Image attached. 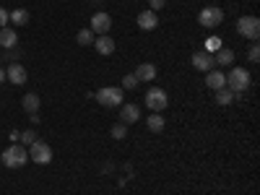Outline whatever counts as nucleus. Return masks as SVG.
Instances as JSON below:
<instances>
[{
  "instance_id": "f257e3e1",
  "label": "nucleus",
  "mask_w": 260,
  "mask_h": 195,
  "mask_svg": "<svg viewBox=\"0 0 260 195\" xmlns=\"http://www.w3.org/2000/svg\"><path fill=\"white\" fill-rule=\"evenodd\" d=\"M3 164L8 167V169H21L26 161H29V151L24 148V146H18V143H13V146H8L6 151H3Z\"/></svg>"
},
{
  "instance_id": "f03ea898",
  "label": "nucleus",
  "mask_w": 260,
  "mask_h": 195,
  "mask_svg": "<svg viewBox=\"0 0 260 195\" xmlns=\"http://www.w3.org/2000/svg\"><path fill=\"white\" fill-rule=\"evenodd\" d=\"M226 89L232 94H245L250 89V73L245 68H232V73L226 76Z\"/></svg>"
},
{
  "instance_id": "7ed1b4c3",
  "label": "nucleus",
  "mask_w": 260,
  "mask_h": 195,
  "mask_svg": "<svg viewBox=\"0 0 260 195\" xmlns=\"http://www.w3.org/2000/svg\"><path fill=\"white\" fill-rule=\"evenodd\" d=\"M237 31H240V37L255 42L260 37V21L255 16H240L237 18Z\"/></svg>"
},
{
  "instance_id": "20e7f679",
  "label": "nucleus",
  "mask_w": 260,
  "mask_h": 195,
  "mask_svg": "<svg viewBox=\"0 0 260 195\" xmlns=\"http://www.w3.org/2000/svg\"><path fill=\"white\" fill-rule=\"evenodd\" d=\"M224 21V11L221 8H216V6H206L201 13H198V24L203 29H216Z\"/></svg>"
},
{
  "instance_id": "39448f33",
  "label": "nucleus",
  "mask_w": 260,
  "mask_h": 195,
  "mask_svg": "<svg viewBox=\"0 0 260 195\" xmlns=\"http://www.w3.org/2000/svg\"><path fill=\"white\" fill-rule=\"evenodd\" d=\"M94 96H96V102H99L102 107H120V102H122V89H120V86H104V89H99Z\"/></svg>"
},
{
  "instance_id": "423d86ee",
  "label": "nucleus",
  "mask_w": 260,
  "mask_h": 195,
  "mask_svg": "<svg viewBox=\"0 0 260 195\" xmlns=\"http://www.w3.org/2000/svg\"><path fill=\"white\" fill-rule=\"evenodd\" d=\"M29 159L37 161V164H50L52 161V148L45 141H34L31 148H29Z\"/></svg>"
},
{
  "instance_id": "0eeeda50",
  "label": "nucleus",
  "mask_w": 260,
  "mask_h": 195,
  "mask_svg": "<svg viewBox=\"0 0 260 195\" xmlns=\"http://www.w3.org/2000/svg\"><path fill=\"white\" fill-rule=\"evenodd\" d=\"M167 104H169V99H167V91L164 89H148L146 91V107H148L151 112H161Z\"/></svg>"
},
{
  "instance_id": "6e6552de",
  "label": "nucleus",
  "mask_w": 260,
  "mask_h": 195,
  "mask_svg": "<svg viewBox=\"0 0 260 195\" xmlns=\"http://www.w3.org/2000/svg\"><path fill=\"white\" fill-rule=\"evenodd\" d=\"M94 34H107L112 29V18H110V13H104V11H99V13H94L91 16V26H89Z\"/></svg>"
},
{
  "instance_id": "1a4fd4ad",
  "label": "nucleus",
  "mask_w": 260,
  "mask_h": 195,
  "mask_svg": "<svg viewBox=\"0 0 260 195\" xmlns=\"http://www.w3.org/2000/svg\"><path fill=\"white\" fill-rule=\"evenodd\" d=\"M213 65H216V62H213V55H211V52H206V50L192 55V68H198V71L208 73V71H213Z\"/></svg>"
},
{
  "instance_id": "9d476101",
  "label": "nucleus",
  "mask_w": 260,
  "mask_h": 195,
  "mask_svg": "<svg viewBox=\"0 0 260 195\" xmlns=\"http://www.w3.org/2000/svg\"><path fill=\"white\" fill-rule=\"evenodd\" d=\"M6 81H11L13 86H24V83H26V71H24V65L11 62V68L6 71Z\"/></svg>"
},
{
  "instance_id": "9b49d317",
  "label": "nucleus",
  "mask_w": 260,
  "mask_h": 195,
  "mask_svg": "<svg viewBox=\"0 0 260 195\" xmlns=\"http://www.w3.org/2000/svg\"><path fill=\"white\" fill-rule=\"evenodd\" d=\"M120 120L125 125H133L141 120V107L138 104H122V110H120Z\"/></svg>"
},
{
  "instance_id": "f8f14e48",
  "label": "nucleus",
  "mask_w": 260,
  "mask_h": 195,
  "mask_svg": "<svg viewBox=\"0 0 260 195\" xmlns=\"http://www.w3.org/2000/svg\"><path fill=\"white\" fill-rule=\"evenodd\" d=\"M138 26H141L143 31H154V29L159 26V16H156L154 11H141V16H138Z\"/></svg>"
},
{
  "instance_id": "ddd939ff",
  "label": "nucleus",
  "mask_w": 260,
  "mask_h": 195,
  "mask_svg": "<svg viewBox=\"0 0 260 195\" xmlns=\"http://www.w3.org/2000/svg\"><path fill=\"white\" fill-rule=\"evenodd\" d=\"M94 47H96V52H99V55H112L117 45H115V39H112V37L99 34V37L94 39Z\"/></svg>"
},
{
  "instance_id": "4468645a",
  "label": "nucleus",
  "mask_w": 260,
  "mask_h": 195,
  "mask_svg": "<svg viewBox=\"0 0 260 195\" xmlns=\"http://www.w3.org/2000/svg\"><path fill=\"white\" fill-rule=\"evenodd\" d=\"M133 76H136L138 81H154V78H156V65H154V62H141Z\"/></svg>"
},
{
  "instance_id": "2eb2a0df",
  "label": "nucleus",
  "mask_w": 260,
  "mask_h": 195,
  "mask_svg": "<svg viewBox=\"0 0 260 195\" xmlns=\"http://www.w3.org/2000/svg\"><path fill=\"white\" fill-rule=\"evenodd\" d=\"M206 86H208V89H224V86H226V76L221 73V71H208L206 73Z\"/></svg>"
},
{
  "instance_id": "dca6fc26",
  "label": "nucleus",
  "mask_w": 260,
  "mask_h": 195,
  "mask_svg": "<svg viewBox=\"0 0 260 195\" xmlns=\"http://www.w3.org/2000/svg\"><path fill=\"white\" fill-rule=\"evenodd\" d=\"M16 42H18V37H16V31H13L11 26H3V29H0V47L13 50Z\"/></svg>"
},
{
  "instance_id": "f3484780",
  "label": "nucleus",
  "mask_w": 260,
  "mask_h": 195,
  "mask_svg": "<svg viewBox=\"0 0 260 195\" xmlns=\"http://www.w3.org/2000/svg\"><path fill=\"white\" fill-rule=\"evenodd\" d=\"M8 21H11L13 26H26L29 24V11L26 8H16V11L8 13Z\"/></svg>"
},
{
  "instance_id": "a211bd4d",
  "label": "nucleus",
  "mask_w": 260,
  "mask_h": 195,
  "mask_svg": "<svg viewBox=\"0 0 260 195\" xmlns=\"http://www.w3.org/2000/svg\"><path fill=\"white\" fill-rule=\"evenodd\" d=\"M213 62H216V65H232V62H234V52H232L229 47L216 50V55H213Z\"/></svg>"
},
{
  "instance_id": "6ab92c4d",
  "label": "nucleus",
  "mask_w": 260,
  "mask_h": 195,
  "mask_svg": "<svg viewBox=\"0 0 260 195\" xmlns=\"http://www.w3.org/2000/svg\"><path fill=\"white\" fill-rule=\"evenodd\" d=\"M21 104H24V110H26L29 115H37L42 102H39V96H37V94H26L24 99H21Z\"/></svg>"
},
{
  "instance_id": "aec40b11",
  "label": "nucleus",
  "mask_w": 260,
  "mask_h": 195,
  "mask_svg": "<svg viewBox=\"0 0 260 195\" xmlns=\"http://www.w3.org/2000/svg\"><path fill=\"white\" fill-rule=\"evenodd\" d=\"M146 125H148L151 133H161V130H164V117H161V112H154L151 117H146Z\"/></svg>"
},
{
  "instance_id": "412c9836",
  "label": "nucleus",
  "mask_w": 260,
  "mask_h": 195,
  "mask_svg": "<svg viewBox=\"0 0 260 195\" xmlns=\"http://www.w3.org/2000/svg\"><path fill=\"white\" fill-rule=\"evenodd\" d=\"M234 99H237V94H232V91L226 89V86H224V89H216V104L226 107V104H232Z\"/></svg>"
},
{
  "instance_id": "4be33fe9",
  "label": "nucleus",
  "mask_w": 260,
  "mask_h": 195,
  "mask_svg": "<svg viewBox=\"0 0 260 195\" xmlns=\"http://www.w3.org/2000/svg\"><path fill=\"white\" fill-rule=\"evenodd\" d=\"M76 39H78V45H94V31L91 29H81Z\"/></svg>"
},
{
  "instance_id": "5701e85b",
  "label": "nucleus",
  "mask_w": 260,
  "mask_h": 195,
  "mask_svg": "<svg viewBox=\"0 0 260 195\" xmlns=\"http://www.w3.org/2000/svg\"><path fill=\"white\" fill-rule=\"evenodd\" d=\"M138 86V78L133 76V73H127V76H122V91H133Z\"/></svg>"
},
{
  "instance_id": "b1692460",
  "label": "nucleus",
  "mask_w": 260,
  "mask_h": 195,
  "mask_svg": "<svg viewBox=\"0 0 260 195\" xmlns=\"http://www.w3.org/2000/svg\"><path fill=\"white\" fill-rule=\"evenodd\" d=\"M125 136H127V125H125V122L112 125V138H115V141H122Z\"/></svg>"
},
{
  "instance_id": "393cba45",
  "label": "nucleus",
  "mask_w": 260,
  "mask_h": 195,
  "mask_svg": "<svg viewBox=\"0 0 260 195\" xmlns=\"http://www.w3.org/2000/svg\"><path fill=\"white\" fill-rule=\"evenodd\" d=\"M247 60H250V62H257V60H260V47H257V45H252V47L247 50Z\"/></svg>"
},
{
  "instance_id": "a878e982",
  "label": "nucleus",
  "mask_w": 260,
  "mask_h": 195,
  "mask_svg": "<svg viewBox=\"0 0 260 195\" xmlns=\"http://www.w3.org/2000/svg\"><path fill=\"white\" fill-rule=\"evenodd\" d=\"M21 141H24V143H34L37 141V133H34V130H24V133H21Z\"/></svg>"
},
{
  "instance_id": "bb28decb",
  "label": "nucleus",
  "mask_w": 260,
  "mask_h": 195,
  "mask_svg": "<svg viewBox=\"0 0 260 195\" xmlns=\"http://www.w3.org/2000/svg\"><path fill=\"white\" fill-rule=\"evenodd\" d=\"M216 50H221V42H219V39H208L206 52H216Z\"/></svg>"
},
{
  "instance_id": "cd10ccee",
  "label": "nucleus",
  "mask_w": 260,
  "mask_h": 195,
  "mask_svg": "<svg viewBox=\"0 0 260 195\" xmlns=\"http://www.w3.org/2000/svg\"><path fill=\"white\" fill-rule=\"evenodd\" d=\"M148 3H151V8H148V11H154V13H156V11H161V8H164L167 0H148Z\"/></svg>"
},
{
  "instance_id": "c85d7f7f",
  "label": "nucleus",
  "mask_w": 260,
  "mask_h": 195,
  "mask_svg": "<svg viewBox=\"0 0 260 195\" xmlns=\"http://www.w3.org/2000/svg\"><path fill=\"white\" fill-rule=\"evenodd\" d=\"M3 26H8V11L0 6V29H3Z\"/></svg>"
},
{
  "instance_id": "c756f323",
  "label": "nucleus",
  "mask_w": 260,
  "mask_h": 195,
  "mask_svg": "<svg viewBox=\"0 0 260 195\" xmlns=\"http://www.w3.org/2000/svg\"><path fill=\"white\" fill-rule=\"evenodd\" d=\"M11 141H21V133H18V130H11Z\"/></svg>"
},
{
  "instance_id": "7c9ffc66",
  "label": "nucleus",
  "mask_w": 260,
  "mask_h": 195,
  "mask_svg": "<svg viewBox=\"0 0 260 195\" xmlns=\"http://www.w3.org/2000/svg\"><path fill=\"white\" fill-rule=\"evenodd\" d=\"M6 57H8V60H13V62H16V52H13V50H6Z\"/></svg>"
},
{
  "instance_id": "2f4dec72",
  "label": "nucleus",
  "mask_w": 260,
  "mask_h": 195,
  "mask_svg": "<svg viewBox=\"0 0 260 195\" xmlns=\"http://www.w3.org/2000/svg\"><path fill=\"white\" fill-rule=\"evenodd\" d=\"M3 81H6V71H3V68H0V83H3Z\"/></svg>"
}]
</instances>
